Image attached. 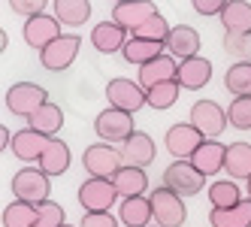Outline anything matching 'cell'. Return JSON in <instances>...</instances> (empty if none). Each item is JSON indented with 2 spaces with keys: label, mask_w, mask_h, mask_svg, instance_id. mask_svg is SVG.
I'll list each match as a JSON object with an SVG mask.
<instances>
[{
  "label": "cell",
  "mask_w": 251,
  "mask_h": 227,
  "mask_svg": "<svg viewBox=\"0 0 251 227\" xmlns=\"http://www.w3.org/2000/svg\"><path fill=\"white\" fill-rule=\"evenodd\" d=\"M82 167L88 170V176H91V179H115L118 170L124 167V158H121V151L115 146H109V143H94V146L85 149Z\"/></svg>",
  "instance_id": "6da1fadb"
},
{
  "label": "cell",
  "mask_w": 251,
  "mask_h": 227,
  "mask_svg": "<svg viewBox=\"0 0 251 227\" xmlns=\"http://www.w3.org/2000/svg\"><path fill=\"white\" fill-rule=\"evenodd\" d=\"M106 100H109V109H118V112H139L142 106H149V94L139 82L133 79H112L106 85Z\"/></svg>",
  "instance_id": "7a4b0ae2"
},
{
  "label": "cell",
  "mask_w": 251,
  "mask_h": 227,
  "mask_svg": "<svg viewBox=\"0 0 251 227\" xmlns=\"http://www.w3.org/2000/svg\"><path fill=\"white\" fill-rule=\"evenodd\" d=\"M46 103H49V94L37 82H15L6 91V109L22 118H30L33 112H40Z\"/></svg>",
  "instance_id": "3957f363"
},
{
  "label": "cell",
  "mask_w": 251,
  "mask_h": 227,
  "mask_svg": "<svg viewBox=\"0 0 251 227\" xmlns=\"http://www.w3.org/2000/svg\"><path fill=\"white\" fill-rule=\"evenodd\" d=\"M164 188L176 191L178 197H194L200 194V188H206V176L191 161H173L164 170Z\"/></svg>",
  "instance_id": "277c9868"
},
{
  "label": "cell",
  "mask_w": 251,
  "mask_h": 227,
  "mask_svg": "<svg viewBox=\"0 0 251 227\" xmlns=\"http://www.w3.org/2000/svg\"><path fill=\"white\" fill-rule=\"evenodd\" d=\"M12 194H15V200L43 206L49 200V176L40 167H25L12 176Z\"/></svg>",
  "instance_id": "5b68a950"
},
{
  "label": "cell",
  "mask_w": 251,
  "mask_h": 227,
  "mask_svg": "<svg viewBox=\"0 0 251 227\" xmlns=\"http://www.w3.org/2000/svg\"><path fill=\"white\" fill-rule=\"evenodd\" d=\"M76 200L85 212H109L112 203L118 200V191H115L112 179H85L79 185Z\"/></svg>",
  "instance_id": "8992f818"
},
{
  "label": "cell",
  "mask_w": 251,
  "mask_h": 227,
  "mask_svg": "<svg viewBox=\"0 0 251 227\" xmlns=\"http://www.w3.org/2000/svg\"><path fill=\"white\" fill-rule=\"evenodd\" d=\"M151 212L157 227H182L188 218V209L182 203V197L170 188H154L151 191Z\"/></svg>",
  "instance_id": "52a82bcc"
},
{
  "label": "cell",
  "mask_w": 251,
  "mask_h": 227,
  "mask_svg": "<svg viewBox=\"0 0 251 227\" xmlns=\"http://www.w3.org/2000/svg\"><path fill=\"white\" fill-rule=\"evenodd\" d=\"M191 125L200 130L206 139H218L230 121H227V112L215 100H197L191 106Z\"/></svg>",
  "instance_id": "ba28073f"
},
{
  "label": "cell",
  "mask_w": 251,
  "mask_h": 227,
  "mask_svg": "<svg viewBox=\"0 0 251 227\" xmlns=\"http://www.w3.org/2000/svg\"><path fill=\"white\" fill-rule=\"evenodd\" d=\"M206 143V136L197 130L191 121H182V125H173L167 130V151L176 161H191L194 151Z\"/></svg>",
  "instance_id": "9c48e42d"
},
{
  "label": "cell",
  "mask_w": 251,
  "mask_h": 227,
  "mask_svg": "<svg viewBox=\"0 0 251 227\" xmlns=\"http://www.w3.org/2000/svg\"><path fill=\"white\" fill-rule=\"evenodd\" d=\"M94 133L103 139V143H124L130 133H136L133 130V115H127V112H118V109H103L97 118H94Z\"/></svg>",
  "instance_id": "30bf717a"
},
{
  "label": "cell",
  "mask_w": 251,
  "mask_h": 227,
  "mask_svg": "<svg viewBox=\"0 0 251 227\" xmlns=\"http://www.w3.org/2000/svg\"><path fill=\"white\" fill-rule=\"evenodd\" d=\"M79 43L82 40L76 37V33H64V37H58L51 46H46L40 51V64L46 70H51V73H61V70L73 67V61L79 55Z\"/></svg>",
  "instance_id": "8fae6325"
},
{
  "label": "cell",
  "mask_w": 251,
  "mask_h": 227,
  "mask_svg": "<svg viewBox=\"0 0 251 227\" xmlns=\"http://www.w3.org/2000/svg\"><path fill=\"white\" fill-rule=\"evenodd\" d=\"M25 43L30 46V49H46V46H51L58 37H64L61 33V22L55 19V15H33V19H27L25 22Z\"/></svg>",
  "instance_id": "7c38bea8"
},
{
  "label": "cell",
  "mask_w": 251,
  "mask_h": 227,
  "mask_svg": "<svg viewBox=\"0 0 251 227\" xmlns=\"http://www.w3.org/2000/svg\"><path fill=\"white\" fill-rule=\"evenodd\" d=\"M118 151H121V158H124V167H142V170H146L154 161L157 146H154V139L149 133L136 130V133H130L127 139H124Z\"/></svg>",
  "instance_id": "4fadbf2b"
},
{
  "label": "cell",
  "mask_w": 251,
  "mask_h": 227,
  "mask_svg": "<svg viewBox=\"0 0 251 227\" xmlns=\"http://www.w3.org/2000/svg\"><path fill=\"white\" fill-rule=\"evenodd\" d=\"M151 15H157V6L146 3V0H130V3H115L112 6V22L124 30H130V33H136Z\"/></svg>",
  "instance_id": "5bb4252c"
},
{
  "label": "cell",
  "mask_w": 251,
  "mask_h": 227,
  "mask_svg": "<svg viewBox=\"0 0 251 227\" xmlns=\"http://www.w3.org/2000/svg\"><path fill=\"white\" fill-rule=\"evenodd\" d=\"M49 143H51L49 136L25 127V130H19V133L12 136V146L9 149H12V154L19 161H25V164H40V158H43V151L49 149Z\"/></svg>",
  "instance_id": "9a60e30c"
},
{
  "label": "cell",
  "mask_w": 251,
  "mask_h": 227,
  "mask_svg": "<svg viewBox=\"0 0 251 227\" xmlns=\"http://www.w3.org/2000/svg\"><path fill=\"white\" fill-rule=\"evenodd\" d=\"M176 76H178L176 58L173 55H160V58L149 61L146 67H139V79L136 82L146 91H151V88H157V85H164V82H176Z\"/></svg>",
  "instance_id": "2e32d148"
},
{
  "label": "cell",
  "mask_w": 251,
  "mask_h": 227,
  "mask_svg": "<svg viewBox=\"0 0 251 227\" xmlns=\"http://www.w3.org/2000/svg\"><path fill=\"white\" fill-rule=\"evenodd\" d=\"M167 51L178 61H188L200 55V33H197L191 25H176L170 30V40H167Z\"/></svg>",
  "instance_id": "e0dca14e"
},
{
  "label": "cell",
  "mask_w": 251,
  "mask_h": 227,
  "mask_svg": "<svg viewBox=\"0 0 251 227\" xmlns=\"http://www.w3.org/2000/svg\"><path fill=\"white\" fill-rule=\"evenodd\" d=\"M209 79H212V64L206 61V58H188V61H178V76H176V82L182 85V88H188V91H200L203 85H209Z\"/></svg>",
  "instance_id": "ac0fdd59"
},
{
  "label": "cell",
  "mask_w": 251,
  "mask_h": 227,
  "mask_svg": "<svg viewBox=\"0 0 251 227\" xmlns=\"http://www.w3.org/2000/svg\"><path fill=\"white\" fill-rule=\"evenodd\" d=\"M224 161H227V149H224V143H218V139H206L191 158V164L200 170L203 176H215L218 170H224Z\"/></svg>",
  "instance_id": "d6986e66"
},
{
  "label": "cell",
  "mask_w": 251,
  "mask_h": 227,
  "mask_svg": "<svg viewBox=\"0 0 251 227\" xmlns=\"http://www.w3.org/2000/svg\"><path fill=\"white\" fill-rule=\"evenodd\" d=\"M127 30L118 27L115 22H100L94 30H91V43L97 51H103V55H112V51H124V46H127Z\"/></svg>",
  "instance_id": "ffe728a7"
},
{
  "label": "cell",
  "mask_w": 251,
  "mask_h": 227,
  "mask_svg": "<svg viewBox=\"0 0 251 227\" xmlns=\"http://www.w3.org/2000/svg\"><path fill=\"white\" fill-rule=\"evenodd\" d=\"M115 191L121 200H130V197H146V188H149V176L142 167H121L118 176L112 179Z\"/></svg>",
  "instance_id": "44dd1931"
},
{
  "label": "cell",
  "mask_w": 251,
  "mask_h": 227,
  "mask_svg": "<svg viewBox=\"0 0 251 227\" xmlns=\"http://www.w3.org/2000/svg\"><path fill=\"white\" fill-rule=\"evenodd\" d=\"M70 161H73V154H70V146L64 143V139H51L49 149L43 151L40 158V170L46 173V176H64V173L70 170Z\"/></svg>",
  "instance_id": "7402d4cb"
},
{
  "label": "cell",
  "mask_w": 251,
  "mask_h": 227,
  "mask_svg": "<svg viewBox=\"0 0 251 227\" xmlns=\"http://www.w3.org/2000/svg\"><path fill=\"white\" fill-rule=\"evenodd\" d=\"M118 218H121L124 227H149V221L154 218V212H151V197H130V200H121Z\"/></svg>",
  "instance_id": "603a6c76"
},
{
  "label": "cell",
  "mask_w": 251,
  "mask_h": 227,
  "mask_svg": "<svg viewBox=\"0 0 251 227\" xmlns=\"http://www.w3.org/2000/svg\"><path fill=\"white\" fill-rule=\"evenodd\" d=\"M227 33H251V3L245 0H227L224 12L218 15Z\"/></svg>",
  "instance_id": "cb8c5ba5"
},
{
  "label": "cell",
  "mask_w": 251,
  "mask_h": 227,
  "mask_svg": "<svg viewBox=\"0 0 251 227\" xmlns=\"http://www.w3.org/2000/svg\"><path fill=\"white\" fill-rule=\"evenodd\" d=\"M164 43H151V40H139V37H130L127 40V46H124V61L127 64H136V67H146L149 61H154V58H160L164 55Z\"/></svg>",
  "instance_id": "d4e9b609"
},
{
  "label": "cell",
  "mask_w": 251,
  "mask_h": 227,
  "mask_svg": "<svg viewBox=\"0 0 251 227\" xmlns=\"http://www.w3.org/2000/svg\"><path fill=\"white\" fill-rule=\"evenodd\" d=\"M212 227H251V200H242L230 209H212L209 212Z\"/></svg>",
  "instance_id": "484cf974"
},
{
  "label": "cell",
  "mask_w": 251,
  "mask_h": 227,
  "mask_svg": "<svg viewBox=\"0 0 251 227\" xmlns=\"http://www.w3.org/2000/svg\"><path fill=\"white\" fill-rule=\"evenodd\" d=\"M27 121H30V130L55 139V133L64 127V112H61V106H55V103H46V106L40 112H33Z\"/></svg>",
  "instance_id": "4316f807"
},
{
  "label": "cell",
  "mask_w": 251,
  "mask_h": 227,
  "mask_svg": "<svg viewBox=\"0 0 251 227\" xmlns=\"http://www.w3.org/2000/svg\"><path fill=\"white\" fill-rule=\"evenodd\" d=\"M55 19L67 27H79L91 19V3L88 0H55Z\"/></svg>",
  "instance_id": "83f0119b"
},
{
  "label": "cell",
  "mask_w": 251,
  "mask_h": 227,
  "mask_svg": "<svg viewBox=\"0 0 251 227\" xmlns=\"http://www.w3.org/2000/svg\"><path fill=\"white\" fill-rule=\"evenodd\" d=\"M224 170L230 173L233 179H251V146L248 143H233L227 146V161Z\"/></svg>",
  "instance_id": "f1b7e54d"
},
{
  "label": "cell",
  "mask_w": 251,
  "mask_h": 227,
  "mask_svg": "<svg viewBox=\"0 0 251 227\" xmlns=\"http://www.w3.org/2000/svg\"><path fill=\"white\" fill-rule=\"evenodd\" d=\"M209 200H212V209L239 206L242 203V188L233 182V179H218V182L209 185Z\"/></svg>",
  "instance_id": "f546056e"
},
{
  "label": "cell",
  "mask_w": 251,
  "mask_h": 227,
  "mask_svg": "<svg viewBox=\"0 0 251 227\" xmlns=\"http://www.w3.org/2000/svg\"><path fill=\"white\" fill-rule=\"evenodd\" d=\"M224 88L233 97H251V61H236L224 73Z\"/></svg>",
  "instance_id": "4dcf8cb0"
},
{
  "label": "cell",
  "mask_w": 251,
  "mask_h": 227,
  "mask_svg": "<svg viewBox=\"0 0 251 227\" xmlns=\"http://www.w3.org/2000/svg\"><path fill=\"white\" fill-rule=\"evenodd\" d=\"M3 227H37V206L15 200L3 209Z\"/></svg>",
  "instance_id": "1f68e13d"
},
{
  "label": "cell",
  "mask_w": 251,
  "mask_h": 227,
  "mask_svg": "<svg viewBox=\"0 0 251 227\" xmlns=\"http://www.w3.org/2000/svg\"><path fill=\"white\" fill-rule=\"evenodd\" d=\"M146 94H149V106L151 109H170V106H176L178 94H182V85L178 82H164V85H157V88H151Z\"/></svg>",
  "instance_id": "d6a6232c"
},
{
  "label": "cell",
  "mask_w": 251,
  "mask_h": 227,
  "mask_svg": "<svg viewBox=\"0 0 251 227\" xmlns=\"http://www.w3.org/2000/svg\"><path fill=\"white\" fill-rule=\"evenodd\" d=\"M170 25H167V19H164V15H151V19L146 22V25H142L136 33H133V37H139V40H151V43H164L167 46V40H170Z\"/></svg>",
  "instance_id": "836d02e7"
},
{
  "label": "cell",
  "mask_w": 251,
  "mask_h": 227,
  "mask_svg": "<svg viewBox=\"0 0 251 227\" xmlns=\"http://www.w3.org/2000/svg\"><path fill=\"white\" fill-rule=\"evenodd\" d=\"M227 121L236 130H251V97H233L227 106Z\"/></svg>",
  "instance_id": "e575fe53"
},
{
  "label": "cell",
  "mask_w": 251,
  "mask_h": 227,
  "mask_svg": "<svg viewBox=\"0 0 251 227\" xmlns=\"http://www.w3.org/2000/svg\"><path fill=\"white\" fill-rule=\"evenodd\" d=\"M224 51L239 61H251V33H224Z\"/></svg>",
  "instance_id": "d590c367"
},
{
  "label": "cell",
  "mask_w": 251,
  "mask_h": 227,
  "mask_svg": "<svg viewBox=\"0 0 251 227\" xmlns=\"http://www.w3.org/2000/svg\"><path fill=\"white\" fill-rule=\"evenodd\" d=\"M64 206L55 200H46L43 206H37V227H64Z\"/></svg>",
  "instance_id": "8d00e7d4"
},
{
  "label": "cell",
  "mask_w": 251,
  "mask_h": 227,
  "mask_svg": "<svg viewBox=\"0 0 251 227\" xmlns=\"http://www.w3.org/2000/svg\"><path fill=\"white\" fill-rule=\"evenodd\" d=\"M79 227H118V224H115V218L109 212H85Z\"/></svg>",
  "instance_id": "74e56055"
},
{
  "label": "cell",
  "mask_w": 251,
  "mask_h": 227,
  "mask_svg": "<svg viewBox=\"0 0 251 227\" xmlns=\"http://www.w3.org/2000/svg\"><path fill=\"white\" fill-rule=\"evenodd\" d=\"M12 9L27 15V19H33V15H43L46 3H43V0H12Z\"/></svg>",
  "instance_id": "f35d334b"
},
{
  "label": "cell",
  "mask_w": 251,
  "mask_h": 227,
  "mask_svg": "<svg viewBox=\"0 0 251 227\" xmlns=\"http://www.w3.org/2000/svg\"><path fill=\"white\" fill-rule=\"evenodd\" d=\"M224 0H194V9L200 15H221L224 12Z\"/></svg>",
  "instance_id": "ab89813d"
},
{
  "label": "cell",
  "mask_w": 251,
  "mask_h": 227,
  "mask_svg": "<svg viewBox=\"0 0 251 227\" xmlns=\"http://www.w3.org/2000/svg\"><path fill=\"white\" fill-rule=\"evenodd\" d=\"M12 136H15V133L6 130V125L0 127V149H3V151H6V146H12Z\"/></svg>",
  "instance_id": "60d3db41"
},
{
  "label": "cell",
  "mask_w": 251,
  "mask_h": 227,
  "mask_svg": "<svg viewBox=\"0 0 251 227\" xmlns=\"http://www.w3.org/2000/svg\"><path fill=\"white\" fill-rule=\"evenodd\" d=\"M248 200H251V179H248Z\"/></svg>",
  "instance_id": "b9f144b4"
},
{
  "label": "cell",
  "mask_w": 251,
  "mask_h": 227,
  "mask_svg": "<svg viewBox=\"0 0 251 227\" xmlns=\"http://www.w3.org/2000/svg\"><path fill=\"white\" fill-rule=\"evenodd\" d=\"M64 227H73V224H64Z\"/></svg>",
  "instance_id": "7bdbcfd3"
},
{
  "label": "cell",
  "mask_w": 251,
  "mask_h": 227,
  "mask_svg": "<svg viewBox=\"0 0 251 227\" xmlns=\"http://www.w3.org/2000/svg\"><path fill=\"white\" fill-rule=\"evenodd\" d=\"M149 227H151V224H149Z\"/></svg>",
  "instance_id": "ee69618b"
}]
</instances>
